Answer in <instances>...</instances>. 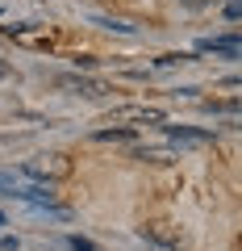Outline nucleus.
Instances as JSON below:
<instances>
[{"instance_id": "nucleus-6", "label": "nucleus", "mask_w": 242, "mask_h": 251, "mask_svg": "<svg viewBox=\"0 0 242 251\" xmlns=\"http://www.w3.org/2000/svg\"><path fill=\"white\" fill-rule=\"evenodd\" d=\"M176 143H213V134L209 130H188V126H163Z\"/></svg>"}, {"instance_id": "nucleus-8", "label": "nucleus", "mask_w": 242, "mask_h": 251, "mask_svg": "<svg viewBox=\"0 0 242 251\" xmlns=\"http://www.w3.org/2000/svg\"><path fill=\"white\" fill-rule=\"evenodd\" d=\"M13 188H17V184H13V176H0V197H13Z\"/></svg>"}, {"instance_id": "nucleus-10", "label": "nucleus", "mask_w": 242, "mask_h": 251, "mask_svg": "<svg viewBox=\"0 0 242 251\" xmlns=\"http://www.w3.org/2000/svg\"><path fill=\"white\" fill-rule=\"evenodd\" d=\"M179 4H184V9H209L213 0H179Z\"/></svg>"}, {"instance_id": "nucleus-5", "label": "nucleus", "mask_w": 242, "mask_h": 251, "mask_svg": "<svg viewBox=\"0 0 242 251\" xmlns=\"http://www.w3.org/2000/svg\"><path fill=\"white\" fill-rule=\"evenodd\" d=\"M200 50H213V54H225V59H238L242 54V42L238 38H205V42H200Z\"/></svg>"}, {"instance_id": "nucleus-1", "label": "nucleus", "mask_w": 242, "mask_h": 251, "mask_svg": "<svg viewBox=\"0 0 242 251\" xmlns=\"http://www.w3.org/2000/svg\"><path fill=\"white\" fill-rule=\"evenodd\" d=\"M21 172L50 184V180H67L75 172V163H71V155H63V151H42V155H34V159L21 163Z\"/></svg>"}, {"instance_id": "nucleus-9", "label": "nucleus", "mask_w": 242, "mask_h": 251, "mask_svg": "<svg viewBox=\"0 0 242 251\" xmlns=\"http://www.w3.org/2000/svg\"><path fill=\"white\" fill-rule=\"evenodd\" d=\"M71 251H100V247H92L88 239H71Z\"/></svg>"}, {"instance_id": "nucleus-7", "label": "nucleus", "mask_w": 242, "mask_h": 251, "mask_svg": "<svg viewBox=\"0 0 242 251\" xmlns=\"http://www.w3.org/2000/svg\"><path fill=\"white\" fill-rule=\"evenodd\" d=\"M121 138H134V130H126V126H113V130H96V143H121Z\"/></svg>"}, {"instance_id": "nucleus-3", "label": "nucleus", "mask_w": 242, "mask_h": 251, "mask_svg": "<svg viewBox=\"0 0 242 251\" xmlns=\"http://www.w3.org/2000/svg\"><path fill=\"white\" fill-rule=\"evenodd\" d=\"M109 122H151V126H163V109H151V105H121L109 113Z\"/></svg>"}, {"instance_id": "nucleus-2", "label": "nucleus", "mask_w": 242, "mask_h": 251, "mask_svg": "<svg viewBox=\"0 0 242 251\" xmlns=\"http://www.w3.org/2000/svg\"><path fill=\"white\" fill-rule=\"evenodd\" d=\"M54 88L71 92V97H84V100H100L113 92L105 80H92V75H54Z\"/></svg>"}, {"instance_id": "nucleus-11", "label": "nucleus", "mask_w": 242, "mask_h": 251, "mask_svg": "<svg viewBox=\"0 0 242 251\" xmlns=\"http://www.w3.org/2000/svg\"><path fill=\"white\" fill-rule=\"evenodd\" d=\"M13 72V67H9V63H0V80H4V75H9Z\"/></svg>"}, {"instance_id": "nucleus-4", "label": "nucleus", "mask_w": 242, "mask_h": 251, "mask_svg": "<svg viewBox=\"0 0 242 251\" xmlns=\"http://www.w3.org/2000/svg\"><path fill=\"white\" fill-rule=\"evenodd\" d=\"M138 234L151 239V243H159V247H179V230H176V226H167V222H142V226H138Z\"/></svg>"}]
</instances>
